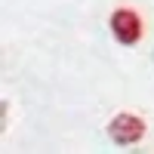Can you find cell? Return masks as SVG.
<instances>
[{"instance_id":"2","label":"cell","mask_w":154,"mask_h":154,"mask_svg":"<svg viewBox=\"0 0 154 154\" xmlns=\"http://www.w3.org/2000/svg\"><path fill=\"white\" fill-rule=\"evenodd\" d=\"M108 133H111V139L117 145H133V142L142 139L145 123H142V117H136V114H117V117L108 123Z\"/></svg>"},{"instance_id":"1","label":"cell","mask_w":154,"mask_h":154,"mask_svg":"<svg viewBox=\"0 0 154 154\" xmlns=\"http://www.w3.org/2000/svg\"><path fill=\"white\" fill-rule=\"evenodd\" d=\"M111 31L117 37V43L133 46V43H139V37H142V19H139L133 9H117L111 16Z\"/></svg>"}]
</instances>
